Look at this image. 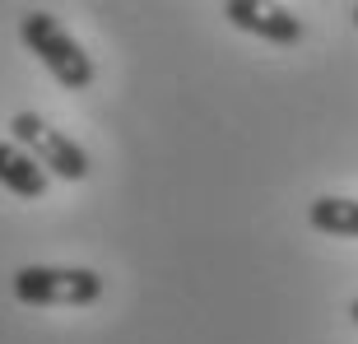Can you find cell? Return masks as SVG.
<instances>
[{
  "mask_svg": "<svg viewBox=\"0 0 358 344\" xmlns=\"http://www.w3.org/2000/svg\"><path fill=\"white\" fill-rule=\"evenodd\" d=\"M224 19L252 38H266L275 47H298L303 42V19L284 5H261V0H228Z\"/></svg>",
  "mask_w": 358,
  "mask_h": 344,
  "instance_id": "obj_4",
  "label": "cell"
},
{
  "mask_svg": "<svg viewBox=\"0 0 358 344\" xmlns=\"http://www.w3.org/2000/svg\"><path fill=\"white\" fill-rule=\"evenodd\" d=\"M0 186L14 191V196H24V200H42L52 177H47V168L28 149H19L14 140H0Z\"/></svg>",
  "mask_w": 358,
  "mask_h": 344,
  "instance_id": "obj_5",
  "label": "cell"
},
{
  "mask_svg": "<svg viewBox=\"0 0 358 344\" xmlns=\"http://www.w3.org/2000/svg\"><path fill=\"white\" fill-rule=\"evenodd\" d=\"M349 19H354V28H358V5H354V10H349Z\"/></svg>",
  "mask_w": 358,
  "mask_h": 344,
  "instance_id": "obj_8",
  "label": "cell"
},
{
  "mask_svg": "<svg viewBox=\"0 0 358 344\" xmlns=\"http://www.w3.org/2000/svg\"><path fill=\"white\" fill-rule=\"evenodd\" d=\"M10 289L24 307H93L103 298V275L89 265H24Z\"/></svg>",
  "mask_w": 358,
  "mask_h": 344,
  "instance_id": "obj_2",
  "label": "cell"
},
{
  "mask_svg": "<svg viewBox=\"0 0 358 344\" xmlns=\"http://www.w3.org/2000/svg\"><path fill=\"white\" fill-rule=\"evenodd\" d=\"M307 224L331 238H358V200L345 196H317L307 205Z\"/></svg>",
  "mask_w": 358,
  "mask_h": 344,
  "instance_id": "obj_6",
  "label": "cell"
},
{
  "mask_svg": "<svg viewBox=\"0 0 358 344\" xmlns=\"http://www.w3.org/2000/svg\"><path fill=\"white\" fill-rule=\"evenodd\" d=\"M19 38H24V47L38 56L42 66L52 70V80L61 84V89L80 93V89H89V84H93V56L70 38V28L61 24L56 14L28 10L24 19H19Z\"/></svg>",
  "mask_w": 358,
  "mask_h": 344,
  "instance_id": "obj_1",
  "label": "cell"
},
{
  "mask_svg": "<svg viewBox=\"0 0 358 344\" xmlns=\"http://www.w3.org/2000/svg\"><path fill=\"white\" fill-rule=\"evenodd\" d=\"M349 321H354V326H358V298H354V303H349Z\"/></svg>",
  "mask_w": 358,
  "mask_h": 344,
  "instance_id": "obj_7",
  "label": "cell"
},
{
  "mask_svg": "<svg viewBox=\"0 0 358 344\" xmlns=\"http://www.w3.org/2000/svg\"><path fill=\"white\" fill-rule=\"evenodd\" d=\"M10 135H14V145L28 149V154L47 168V177H61V182H84V177H89V154H84V145L70 140L66 131H56L52 121H42L38 112H14Z\"/></svg>",
  "mask_w": 358,
  "mask_h": 344,
  "instance_id": "obj_3",
  "label": "cell"
}]
</instances>
